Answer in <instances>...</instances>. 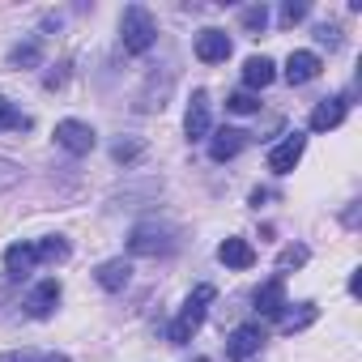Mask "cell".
Here are the masks:
<instances>
[{"instance_id": "1", "label": "cell", "mask_w": 362, "mask_h": 362, "mask_svg": "<svg viewBox=\"0 0 362 362\" xmlns=\"http://www.w3.org/2000/svg\"><path fill=\"white\" fill-rule=\"evenodd\" d=\"M218 298V290L214 286H197L192 294H188V303H184V311H179L175 320H170V328H166V341L170 345H184V341H192L197 337V328L205 324V311H209V303Z\"/></svg>"}, {"instance_id": "2", "label": "cell", "mask_w": 362, "mask_h": 362, "mask_svg": "<svg viewBox=\"0 0 362 362\" xmlns=\"http://www.w3.org/2000/svg\"><path fill=\"white\" fill-rule=\"evenodd\" d=\"M119 43L128 56H145L153 43H158V22L145 5H128L124 18H119Z\"/></svg>"}, {"instance_id": "3", "label": "cell", "mask_w": 362, "mask_h": 362, "mask_svg": "<svg viewBox=\"0 0 362 362\" xmlns=\"http://www.w3.org/2000/svg\"><path fill=\"white\" fill-rule=\"evenodd\" d=\"M179 247V230L166 222H141L128 235V252L132 256H170Z\"/></svg>"}, {"instance_id": "4", "label": "cell", "mask_w": 362, "mask_h": 362, "mask_svg": "<svg viewBox=\"0 0 362 362\" xmlns=\"http://www.w3.org/2000/svg\"><path fill=\"white\" fill-rule=\"evenodd\" d=\"M269 337H264V328L256 324V320H247V324H239L230 337H226V358L230 362H247V358H256L260 354V345H264Z\"/></svg>"}, {"instance_id": "5", "label": "cell", "mask_w": 362, "mask_h": 362, "mask_svg": "<svg viewBox=\"0 0 362 362\" xmlns=\"http://www.w3.org/2000/svg\"><path fill=\"white\" fill-rule=\"evenodd\" d=\"M56 145L81 158V153H90V149L98 145V136H94V128L81 124V119H60V124H56Z\"/></svg>"}, {"instance_id": "6", "label": "cell", "mask_w": 362, "mask_h": 362, "mask_svg": "<svg viewBox=\"0 0 362 362\" xmlns=\"http://www.w3.org/2000/svg\"><path fill=\"white\" fill-rule=\"evenodd\" d=\"M303 153H307V136H303V132H290L286 141H277V145L269 149V170H273V175H290Z\"/></svg>"}, {"instance_id": "7", "label": "cell", "mask_w": 362, "mask_h": 362, "mask_svg": "<svg viewBox=\"0 0 362 362\" xmlns=\"http://www.w3.org/2000/svg\"><path fill=\"white\" fill-rule=\"evenodd\" d=\"M345 111H349V103L341 98V94H332V98H324V103H315V111H311V132H332V128H341V119H345Z\"/></svg>"}, {"instance_id": "8", "label": "cell", "mask_w": 362, "mask_h": 362, "mask_svg": "<svg viewBox=\"0 0 362 362\" xmlns=\"http://www.w3.org/2000/svg\"><path fill=\"white\" fill-rule=\"evenodd\" d=\"M184 132H188V141H205L209 136V94L205 90H192V103H188V115H184Z\"/></svg>"}, {"instance_id": "9", "label": "cell", "mask_w": 362, "mask_h": 362, "mask_svg": "<svg viewBox=\"0 0 362 362\" xmlns=\"http://www.w3.org/2000/svg\"><path fill=\"white\" fill-rule=\"evenodd\" d=\"M252 303H256V311H260V315L277 320V315L290 307V303H286V277H269V281L256 290V298H252Z\"/></svg>"}, {"instance_id": "10", "label": "cell", "mask_w": 362, "mask_h": 362, "mask_svg": "<svg viewBox=\"0 0 362 362\" xmlns=\"http://www.w3.org/2000/svg\"><path fill=\"white\" fill-rule=\"evenodd\" d=\"M320 69H324V60H320L315 52H290V60H286V81H290V86H307V81L320 77Z\"/></svg>"}, {"instance_id": "11", "label": "cell", "mask_w": 362, "mask_h": 362, "mask_svg": "<svg viewBox=\"0 0 362 362\" xmlns=\"http://www.w3.org/2000/svg\"><path fill=\"white\" fill-rule=\"evenodd\" d=\"M226 56H230V35H226V30H201V35H197V60L222 64Z\"/></svg>"}, {"instance_id": "12", "label": "cell", "mask_w": 362, "mask_h": 362, "mask_svg": "<svg viewBox=\"0 0 362 362\" xmlns=\"http://www.w3.org/2000/svg\"><path fill=\"white\" fill-rule=\"evenodd\" d=\"M243 145H247V132H243V128H218V132L209 136V158H214V162H230Z\"/></svg>"}, {"instance_id": "13", "label": "cell", "mask_w": 362, "mask_h": 362, "mask_svg": "<svg viewBox=\"0 0 362 362\" xmlns=\"http://www.w3.org/2000/svg\"><path fill=\"white\" fill-rule=\"evenodd\" d=\"M56 303H60V281H56V277H47V281H39V286L30 290L26 311H30L35 320H47V315L56 311Z\"/></svg>"}, {"instance_id": "14", "label": "cell", "mask_w": 362, "mask_h": 362, "mask_svg": "<svg viewBox=\"0 0 362 362\" xmlns=\"http://www.w3.org/2000/svg\"><path fill=\"white\" fill-rule=\"evenodd\" d=\"M94 281L103 286V290H111V294H119L128 281H132V264L119 256V260H103L98 269H94Z\"/></svg>"}, {"instance_id": "15", "label": "cell", "mask_w": 362, "mask_h": 362, "mask_svg": "<svg viewBox=\"0 0 362 362\" xmlns=\"http://www.w3.org/2000/svg\"><path fill=\"white\" fill-rule=\"evenodd\" d=\"M218 260H222L226 269H252V264H256V247H252L247 239H222V243H218Z\"/></svg>"}, {"instance_id": "16", "label": "cell", "mask_w": 362, "mask_h": 362, "mask_svg": "<svg viewBox=\"0 0 362 362\" xmlns=\"http://www.w3.org/2000/svg\"><path fill=\"white\" fill-rule=\"evenodd\" d=\"M273 77H277V64L269 56H252L243 64V86L247 90H264V86H273Z\"/></svg>"}, {"instance_id": "17", "label": "cell", "mask_w": 362, "mask_h": 362, "mask_svg": "<svg viewBox=\"0 0 362 362\" xmlns=\"http://www.w3.org/2000/svg\"><path fill=\"white\" fill-rule=\"evenodd\" d=\"M35 264H39L35 243H13V247L5 252V273H9V277H26Z\"/></svg>"}, {"instance_id": "18", "label": "cell", "mask_w": 362, "mask_h": 362, "mask_svg": "<svg viewBox=\"0 0 362 362\" xmlns=\"http://www.w3.org/2000/svg\"><path fill=\"white\" fill-rule=\"evenodd\" d=\"M315 303H298V311H281L277 315V328L286 332V337H294V332H303V328H311L315 324Z\"/></svg>"}, {"instance_id": "19", "label": "cell", "mask_w": 362, "mask_h": 362, "mask_svg": "<svg viewBox=\"0 0 362 362\" xmlns=\"http://www.w3.org/2000/svg\"><path fill=\"white\" fill-rule=\"evenodd\" d=\"M30 128H35V119L26 111H18L5 94H0V132H30Z\"/></svg>"}, {"instance_id": "20", "label": "cell", "mask_w": 362, "mask_h": 362, "mask_svg": "<svg viewBox=\"0 0 362 362\" xmlns=\"http://www.w3.org/2000/svg\"><path fill=\"white\" fill-rule=\"evenodd\" d=\"M35 256H39V264H60V260H69V239L47 235V239L35 243Z\"/></svg>"}, {"instance_id": "21", "label": "cell", "mask_w": 362, "mask_h": 362, "mask_svg": "<svg viewBox=\"0 0 362 362\" xmlns=\"http://www.w3.org/2000/svg\"><path fill=\"white\" fill-rule=\"evenodd\" d=\"M311 260V252L303 247V243H290V247H281V256H277V277H286L290 269H303Z\"/></svg>"}, {"instance_id": "22", "label": "cell", "mask_w": 362, "mask_h": 362, "mask_svg": "<svg viewBox=\"0 0 362 362\" xmlns=\"http://www.w3.org/2000/svg\"><path fill=\"white\" fill-rule=\"evenodd\" d=\"M9 64H13V69H18V64H22V69H35V64H39V39L18 43V47L9 52Z\"/></svg>"}, {"instance_id": "23", "label": "cell", "mask_w": 362, "mask_h": 362, "mask_svg": "<svg viewBox=\"0 0 362 362\" xmlns=\"http://www.w3.org/2000/svg\"><path fill=\"white\" fill-rule=\"evenodd\" d=\"M22 184V166L13 162V158H0V192H9V188H18Z\"/></svg>"}, {"instance_id": "24", "label": "cell", "mask_w": 362, "mask_h": 362, "mask_svg": "<svg viewBox=\"0 0 362 362\" xmlns=\"http://www.w3.org/2000/svg\"><path fill=\"white\" fill-rule=\"evenodd\" d=\"M239 18H243L247 30H264V26H269V9H264V5H247Z\"/></svg>"}, {"instance_id": "25", "label": "cell", "mask_w": 362, "mask_h": 362, "mask_svg": "<svg viewBox=\"0 0 362 362\" xmlns=\"http://www.w3.org/2000/svg\"><path fill=\"white\" fill-rule=\"evenodd\" d=\"M311 9H307V0H286L281 5V26H294V22H303Z\"/></svg>"}, {"instance_id": "26", "label": "cell", "mask_w": 362, "mask_h": 362, "mask_svg": "<svg viewBox=\"0 0 362 362\" xmlns=\"http://www.w3.org/2000/svg\"><path fill=\"white\" fill-rule=\"evenodd\" d=\"M226 107H230L235 115H252V111H256L260 103H256V98H252L247 90H239V94H230V98H226Z\"/></svg>"}, {"instance_id": "27", "label": "cell", "mask_w": 362, "mask_h": 362, "mask_svg": "<svg viewBox=\"0 0 362 362\" xmlns=\"http://www.w3.org/2000/svg\"><path fill=\"white\" fill-rule=\"evenodd\" d=\"M315 39H320V43H328V47H341V30H337V26H320V30H315Z\"/></svg>"}, {"instance_id": "28", "label": "cell", "mask_w": 362, "mask_h": 362, "mask_svg": "<svg viewBox=\"0 0 362 362\" xmlns=\"http://www.w3.org/2000/svg\"><path fill=\"white\" fill-rule=\"evenodd\" d=\"M136 153H141V145H124V141L115 145V162H128V158H136Z\"/></svg>"}, {"instance_id": "29", "label": "cell", "mask_w": 362, "mask_h": 362, "mask_svg": "<svg viewBox=\"0 0 362 362\" xmlns=\"http://www.w3.org/2000/svg\"><path fill=\"white\" fill-rule=\"evenodd\" d=\"M5 362H43V358L30 354V349H13V354H5Z\"/></svg>"}, {"instance_id": "30", "label": "cell", "mask_w": 362, "mask_h": 362, "mask_svg": "<svg viewBox=\"0 0 362 362\" xmlns=\"http://www.w3.org/2000/svg\"><path fill=\"white\" fill-rule=\"evenodd\" d=\"M43 362H69V354H52V358H43Z\"/></svg>"}, {"instance_id": "31", "label": "cell", "mask_w": 362, "mask_h": 362, "mask_svg": "<svg viewBox=\"0 0 362 362\" xmlns=\"http://www.w3.org/2000/svg\"><path fill=\"white\" fill-rule=\"evenodd\" d=\"M197 362H209V358H197Z\"/></svg>"}]
</instances>
